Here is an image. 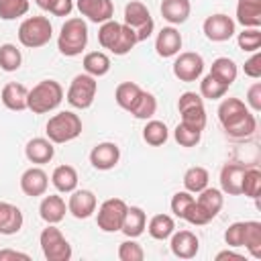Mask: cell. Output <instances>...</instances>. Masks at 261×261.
I'll return each mask as SVG.
<instances>
[{
  "instance_id": "d6986e66",
  "label": "cell",
  "mask_w": 261,
  "mask_h": 261,
  "mask_svg": "<svg viewBox=\"0 0 261 261\" xmlns=\"http://www.w3.org/2000/svg\"><path fill=\"white\" fill-rule=\"evenodd\" d=\"M47 186H49V177L41 167H29L20 175V190L24 196H31V198L43 196L47 192Z\"/></svg>"
},
{
  "instance_id": "484cf974",
  "label": "cell",
  "mask_w": 261,
  "mask_h": 261,
  "mask_svg": "<svg viewBox=\"0 0 261 261\" xmlns=\"http://www.w3.org/2000/svg\"><path fill=\"white\" fill-rule=\"evenodd\" d=\"M77 171L73 165H57L51 173V184L61 194H71L77 188Z\"/></svg>"
},
{
  "instance_id": "836d02e7",
  "label": "cell",
  "mask_w": 261,
  "mask_h": 261,
  "mask_svg": "<svg viewBox=\"0 0 261 261\" xmlns=\"http://www.w3.org/2000/svg\"><path fill=\"white\" fill-rule=\"evenodd\" d=\"M169 139V130L165 126V122L161 120H147V124L143 126V141L151 147H161L165 145Z\"/></svg>"
},
{
  "instance_id": "5b68a950",
  "label": "cell",
  "mask_w": 261,
  "mask_h": 261,
  "mask_svg": "<svg viewBox=\"0 0 261 261\" xmlns=\"http://www.w3.org/2000/svg\"><path fill=\"white\" fill-rule=\"evenodd\" d=\"M82 128H84L82 118L71 110H63V112L53 114L45 124L47 139L55 145H63V143L77 139L82 135Z\"/></svg>"
},
{
  "instance_id": "e0dca14e",
  "label": "cell",
  "mask_w": 261,
  "mask_h": 261,
  "mask_svg": "<svg viewBox=\"0 0 261 261\" xmlns=\"http://www.w3.org/2000/svg\"><path fill=\"white\" fill-rule=\"evenodd\" d=\"M243 163H226L220 169V192L228 196H241L243 188V175H245Z\"/></svg>"
},
{
  "instance_id": "f907efd6",
  "label": "cell",
  "mask_w": 261,
  "mask_h": 261,
  "mask_svg": "<svg viewBox=\"0 0 261 261\" xmlns=\"http://www.w3.org/2000/svg\"><path fill=\"white\" fill-rule=\"evenodd\" d=\"M194 104H204V98L196 92H184L177 100V110H184L188 106H194Z\"/></svg>"
},
{
  "instance_id": "8fae6325",
  "label": "cell",
  "mask_w": 261,
  "mask_h": 261,
  "mask_svg": "<svg viewBox=\"0 0 261 261\" xmlns=\"http://www.w3.org/2000/svg\"><path fill=\"white\" fill-rule=\"evenodd\" d=\"M202 71H204V59L200 53H196V51L177 53V57L173 61V75L179 82H196V80H200Z\"/></svg>"
},
{
  "instance_id": "c3c4849f",
  "label": "cell",
  "mask_w": 261,
  "mask_h": 261,
  "mask_svg": "<svg viewBox=\"0 0 261 261\" xmlns=\"http://www.w3.org/2000/svg\"><path fill=\"white\" fill-rule=\"evenodd\" d=\"M245 75L253 77V80H259L261 77V53L255 51L247 61H245Z\"/></svg>"
},
{
  "instance_id": "8992f818",
  "label": "cell",
  "mask_w": 261,
  "mask_h": 261,
  "mask_svg": "<svg viewBox=\"0 0 261 261\" xmlns=\"http://www.w3.org/2000/svg\"><path fill=\"white\" fill-rule=\"evenodd\" d=\"M53 37V27L47 16H29L18 27V41L22 47L39 49Z\"/></svg>"
},
{
  "instance_id": "44dd1931",
  "label": "cell",
  "mask_w": 261,
  "mask_h": 261,
  "mask_svg": "<svg viewBox=\"0 0 261 261\" xmlns=\"http://www.w3.org/2000/svg\"><path fill=\"white\" fill-rule=\"evenodd\" d=\"M65 212H67L65 200L61 196H57V194L45 196L41 200V204H39V214L47 224H59L65 218Z\"/></svg>"
},
{
  "instance_id": "7dc6e473",
  "label": "cell",
  "mask_w": 261,
  "mask_h": 261,
  "mask_svg": "<svg viewBox=\"0 0 261 261\" xmlns=\"http://www.w3.org/2000/svg\"><path fill=\"white\" fill-rule=\"evenodd\" d=\"M243 237H245V222H232L226 230H224V243L228 247H243Z\"/></svg>"
},
{
  "instance_id": "d4e9b609",
  "label": "cell",
  "mask_w": 261,
  "mask_h": 261,
  "mask_svg": "<svg viewBox=\"0 0 261 261\" xmlns=\"http://www.w3.org/2000/svg\"><path fill=\"white\" fill-rule=\"evenodd\" d=\"M237 22H241L245 29H259L261 27V0H239Z\"/></svg>"
},
{
  "instance_id": "7a4b0ae2",
  "label": "cell",
  "mask_w": 261,
  "mask_h": 261,
  "mask_svg": "<svg viewBox=\"0 0 261 261\" xmlns=\"http://www.w3.org/2000/svg\"><path fill=\"white\" fill-rule=\"evenodd\" d=\"M98 43L102 45V49H108L114 55H126L139 43V39L128 24L110 18L98 29Z\"/></svg>"
},
{
  "instance_id": "db71d44e",
  "label": "cell",
  "mask_w": 261,
  "mask_h": 261,
  "mask_svg": "<svg viewBox=\"0 0 261 261\" xmlns=\"http://www.w3.org/2000/svg\"><path fill=\"white\" fill-rule=\"evenodd\" d=\"M224 259H237V261H243V255H239V253H234V251H220V253H216V261H224Z\"/></svg>"
},
{
  "instance_id": "1f68e13d",
  "label": "cell",
  "mask_w": 261,
  "mask_h": 261,
  "mask_svg": "<svg viewBox=\"0 0 261 261\" xmlns=\"http://www.w3.org/2000/svg\"><path fill=\"white\" fill-rule=\"evenodd\" d=\"M196 202H198L210 216L216 218V214H218V212L222 210V206H224V196H222L220 190H216V188H208V186H206L202 192H198Z\"/></svg>"
},
{
  "instance_id": "83f0119b",
  "label": "cell",
  "mask_w": 261,
  "mask_h": 261,
  "mask_svg": "<svg viewBox=\"0 0 261 261\" xmlns=\"http://www.w3.org/2000/svg\"><path fill=\"white\" fill-rule=\"evenodd\" d=\"M84 71L90 73L92 77H102L110 71V57L104 51H90L84 55Z\"/></svg>"
},
{
  "instance_id": "60d3db41",
  "label": "cell",
  "mask_w": 261,
  "mask_h": 261,
  "mask_svg": "<svg viewBox=\"0 0 261 261\" xmlns=\"http://www.w3.org/2000/svg\"><path fill=\"white\" fill-rule=\"evenodd\" d=\"M29 0H0V18L14 20L29 12Z\"/></svg>"
},
{
  "instance_id": "9c48e42d",
  "label": "cell",
  "mask_w": 261,
  "mask_h": 261,
  "mask_svg": "<svg viewBox=\"0 0 261 261\" xmlns=\"http://www.w3.org/2000/svg\"><path fill=\"white\" fill-rule=\"evenodd\" d=\"M124 24H128L137 33L139 43L149 39L153 35V29H155V22H153L149 8L139 0H130L124 6Z\"/></svg>"
},
{
  "instance_id": "681fc988",
  "label": "cell",
  "mask_w": 261,
  "mask_h": 261,
  "mask_svg": "<svg viewBox=\"0 0 261 261\" xmlns=\"http://www.w3.org/2000/svg\"><path fill=\"white\" fill-rule=\"evenodd\" d=\"M247 106L253 112L261 110V82H255L249 90H247Z\"/></svg>"
},
{
  "instance_id": "f546056e",
  "label": "cell",
  "mask_w": 261,
  "mask_h": 261,
  "mask_svg": "<svg viewBox=\"0 0 261 261\" xmlns=\"http://www.w3.org/2000/svg\"><path fill=\"white\" fill-rule=\"evenodd\" d=\"M210 73H212L218 82H222L224 86H232L234 80H237V75H239V67H237V63H234L232 59H228V57H218V59L212 61Z\"/></svg>"
},
{
  "instance_id": "4316f807",
  "label": "cell",
  "mask_w": 261,
  "mask_h": 261,
  "mask_svg": "<svg viewBox=\"0 0 261 261\" xmlns=\"http://www.w3.org/2000/svg\"><path fill=\"white\" fill-rule=\"evenodd\" d=\"M190 12H192L190 0H163L161 2V16L171 24L186 22Z\"/></svg>"
},
{
  "instance_id": "ba28073f",
  "label": "cell",
  "mask_w": 261,
  "mask_h": 261,
  "mask_svg": "<svg viewBox=\"0 0 261 261\" xmlns=\"http://www.w3.org/2000/svg\"><path fill=\"white\" fill-rule=\"evenodd\" d=\"M96 92H98V82L96 77H92L90 73H77L69 88H67V102L69 106L77 108V110H86L94 104V98H96Z\"/></svg>"
},
{
  "instance_id": "ab89813d",
  "label": "cell",
  "mask_w": 261,
  "mask_h": 261,
  "mask_svg": "<svg viewBox=\"0 0 261 261\" xmlns=\"http://www.w3.org/2000/svg\"><path fill=\"white\" fill-rule=\"evenodd\" d=\"M22 63V55L16 49V45L12 43H4L0 45V67L4 71H16Z\"/></svg>"
},
{
  "instance_id": "f6af8a7d",
  "label": "cell",
  "mask_w": 261,
  "mask_h": 261,
  "mask_svg": "<svg viewBox=\"0 0 261 261\" xmlns=\"http://www.w3.org/2000/svg\"><path fill=\"white\" fill-rule=\"evenodd\" d=\"M184 220L190 222V224H194V226H204V224H208L210 220H214V216H210V214L196 202V198H194V202L190 204V208H188L186 214H184Z\"/></svg>"
},
{
  "instance_id": "cb8c5ba5",
  "label": "cell",
  "mask_w": 261,
  "mask_h": 261,
  "mask_svg": "<svg viewBox=\"0 0 261 261\" xmlns=\"http://www.w3.org/2000/svg\"><path fill=\"white\" fill-rule=\"evenodd\" d=\"M145 228H147L145 210L139 208V206H128L126 214H124V220H122V226H120V232H124L126 239H137L145 232Z\"/></svg>"
},
{
  "instance_id": "bcb514c9",
  "label": "cell",
  "mask_w": 261,
  "mask_h": 261,
  "mask_svg": "<svg viewBox=\"0 0 261 261\" xmlns=\"http://www.w3.org/2000/svg\"><path fill=\"white\" fill-rule=\"evenodd\" d=\"M194 202V196L188 192V190H184V192H177V194H173V198H171V212H173V216H177V218H184V214H186V210L190 208V204Z\"/></svg>"
},
{
  "instance_id": "9a60e30c",
  "label": "cell",
  "mask_w": 261,
  "mask_h": 261,
  "mask_svg": "<svg viewBox=\"0 0 261 261\" xmlns=\"http://www.w3.org/2000/svg\"><path fill=\"white\" fill-rule=\"evenodd\" d=\"M96 206H98V200L90 190H73L67 200V212L80 220L90 218L96 212Z\"/></svg>"
},
{
  "instance_id": "30bf717a",
  "label": "cell",
  "mask_w": 261,
  "mask_h": 261,
  "mask_svg": "<svg viewBox=\"0 0 261 261\" xmlns=\"http://www.w3.org/2000/svg\"><path fill=\"white\" fill-rule=\"evenodd\" d=\"M126 202L120 198H108L100 204L98 214H96V224L104 232H118L126 214Z\"/></svg>"
},
{
  "instance_id": "d590c367",
  "label": "cell",
  "mask_w": 261,
  "mask_h": 261,
  "mask_svg": "<svg viewBox=\"0 0 261 261\" xmlns=\"http://www.w3.org/2000/svg\"><path fill=\"white\" fill-rule=\"evenodd\" d=\"M155 112H157V98L151 92L143 90L141 96H139V100H137V104L133 106L130 114L135 118H139V120H149V118H153Z\"/></svg>"
},
{
  "instance_id": "e575fe53",
  "label": "cell",
  "mask_w": 261,
  "mask_h": 261,
  "mask_svg": "<svg viewBox=\"0 0 261 261\" xmlns=\"http://www.w3.org/2000/svg\"><path fill=\"white\" fill-rule=\"evenodd\" d=\"M208 179H210L208 169L206 167H200V165H194V167H190L184 173V188L190 194H198V192H202L208 186Z\"/></svg>"
},
{
  "instance_id": "4dcf8cb0",
  "label": "cell",
  "mask_w": 261,
  "mask_h": 261,
  "mask_svg": "<svg viewBox=\"0 0 261 261\" xmlns=\"http://www.w3.org/2000/svg\"><path fill=\"white\" fill-rule=\"evenodd\" d=\"M147 230H149V234H151L155 241H165V239H169L171 232L175 230V220H173V216H169V214H155V216L149 220Z\"/></svg>"
},
{
  "instance_id": "8d00e7d4",
  "label": "cell",
  "mask_w": 261,
  "mask_h": 261,
  "mask_svg": "<svg viewBox=\"0 0 261 261\" xmlns=\"http://www.w3.org/2000/svg\"><path fill=\"white\" fill-rule=\"evenodd\" d=\"M181 114V124L194 128V130H204L206 126V108L204 104H194V106H188L184 110H179Z\"/></svg>"
},
{
  "instance_id": "b9f144b4",
  "label": "cell",
  "mask_w": 261,
  "mask_h": 261,
  "mask_svg": "<svg viewBox=\"0 0 261 261\" xmlns=\"http://www.w3.org/2000/svg\"><path fill=\"white\" fill-rule=\"evenodd\" d=\"M237 43H239V49H243L247 53H255L261 47V31L259 29H245L243 33H239Z\"/></svg>"
},
{
  "instance_id": "f1b7e54d",
  "label": "cell",
  "mask_w": 261,
  "mask_h": 261,
  "mask_svg": "<svg viewBox=\"0 0 261 261\" xmlns=\"http://www.w3.org/2000/svg\"><path fill=\"white\" fill-rule=\"evenodd\" d=\"M141 92H143V88H141L139 84H135V82H122V84H118V86H116L114 100H116V104H118L122 110L130 112V110H133V106L137 104V100H139Z\"/></svg>"
},
{
  "instance_id": "7402d4cb",
  "label": "cell",
  "mask_w": 261,
  "mask_h": 261,
  "mask_svg": "<svg viewBox=\"0 0 261 261\" xmlns=\"http://www.w3.org/2000/svg\"><path fill=\"white\" fill-rule=\"evenodd\" d=\"M22 212L18 206L10 204V202H0V234H16L22 228Z\"/></svg>"
},
{
  "instance_id": "6da1fadb",
  "label": "cell",
  "mask_w": 261,
  "mask_h": 261,
  "mask_svg": "<svg viewBox=\"0 0 261 261\" xmlns=\"http://www.w3.org/2000/svg\"><path fill=\"white\" fill-rule=\"evenodd\" d=\"M218 120L232 139H247L255 133L257 120L249 106L239 98H224L218 106Z\"/></svg>"
},
{
  "instance_id": "7c38bea8",
  "label": "cell",
  "mask_w": 261,
  "mask_h": 261,
  "mask_svg": "<svg viewBox=\"0 0 261 261\" xmlns=\"http://www.w3.org/2000/svg\"><path fill=\"white\" fill-rule=\"evenodd\" d=\"M202 31H204L208 41L224 43V41H228L234 35V20L228 14H220V12L218 14H210L204 20Z\"/></svg>"
},
{
  "instance_id": "ac0fdd59",
  "label": "cell",
  "mask_w": 261,
  "mask_h": 261,
  "mask_svg": "<svg viewBox=\"0 0 261 261\" xmlns=\"http://www.w3.org/2000/svg\"><path fill=\"white\" fill-rule=\"evenodd\" d=\"M181 35L177 29L173 27H163L159 33H157V39H155V51L159 57L167 59V57H175L181 49Z\"/></svg>"
},
{
  "instance_id": "ee69618b",
  "label": "cell",
  "mask_w": 261,
  "mask_h": 261,
  "mask_svg": "<svg viewBox=\"0 0 261 261\" xmlns=\"http://www.w3.org/2000/svg\"><path fill=\"white\" fill-rule=\"evenodd\" d=\"M118 259L120 261H143L145 259V251L135 239H126L118 247Z\"/></svg>"
},
{
  "instance_id": "52a82bcc",
  "label": "cell",
  "mask_w": 261,
  "mask_h": 261,
  "mask_svg": "<svg viewBox=\"0 0 261 261\" xmlns=\"http://www.w3.org/2000/svg\"><path fill=\"white\" fill-rule=\"evenodd\" d=\"M39 245L47 261H69L71 259V245L63 237V232L55 224H47V228L39 234Z\"/></svg>"
},
{
  "instance_id": "d6a6232c",
  "label": "cell",
  "mask_w": 261,
  "mask_h": 261,
  "mask_svg": "<svg viewBox=\"0 0 261 261\" xmlns=\"http://www.w3.org/2000/svg\"><path fill=\"white\" fill-rule=\"evenodd\" d=\"M243 247L249 251L251 257H261V222L257 220H245V237Z\"/></svg>"
},
{
  "instance_id": "4fadbf2b",
  "label": "cell",
  "mask_w": 261,
  "mask_h": 261,
  "mask_svg": "<svg viewBox=\"0 0 261 261\" xmlns=\"http://www.w3.org/2000/svg\"><path fill=\"white\" fill-rule=\"evenodd\" d=\"M120 161V149L116 143H110V141H104V143H98L92 151H90V163L94 169H100V171H108L112 167H116Z\"/></svg>"
},
{
  "instance_id": "ffe728a7",
  "label": "cell",
  "mask_w": 261,
  "mask_h": 261,
  "mask_svg": "<svg viewBox=\"0 0 261 261\" xmlns=\"http://www.w3.org/2000/svg\"><path fill=\"white\" fill-rule=\"evenodd\" d=\"M24 155H27V159H29L31 163H35V165H45V163H49V161L53 159L55 147H53V143H51L49 139H45V137H35V139H31V141L27 143Z\"/></svg>"
},
{
  "instance_id": "f5cc1de1",
  "label": "cell",
  "mask_w": 261,
  "mask_h": 261,
  "mask_svg": "<svg viewBox=\"0 0 261 261\" xmlns=\"http://www.w3.org/2000/svg\"><path fill=\"white\" fill-rule=\"evenodd\" d=\"M8 259H22V261H29V255H27V253H20V251H14V249H2V251H0V261H8Z\"/></svg>"
},
{
  "instance_id": "f35d334b",
  "label": "cell",
  "mask_w": 261,
  "mask_h": 261,
  "mask_svg": "<svg viewBox=\"0 0 261 261\" xmlns=\"http://www.w3.org/2000/svg\"><path fill=\"white\" fill-rule=\"evenodd\" d=\"M241 194H245L247 198H253V200L259 198V194H261V171L257 167H247L245 169Z\"/></svg>"
},
{
  "instance_id": "5bb4252c",
  "label": "cell",
  "mask_w": 261,
  "mask_h": 261,
  "mask_svg": "<svg viewBox=\"0 0 261 261\" xmlns=\"http://www.w3.org/2000/svg\"><path fill=\"white\" fill-rule=\"evenodd\" d=\"M75 6L82 16H86L90 22H96V24H102L114 16L112 0H77Z\"/></svg>"
},
{
  "instance_id": "7bdbcfd3",
  "label": "cell",
  "mask_w": 261,
  "mask_h": 261,
  "mask_svg": "<svg viewBox=\"0 0 261 261\" xmlns=\"http://www.w3.org/2000/svg\"><path fill=\"white\" fill-rule=\"evenodd\" d=\"M173 139L181 147H196L200 143V139H202V133L200 130H194V128H190V126H186V124L179 122L173 128Z\"/></svg>"
},
{
  "instance_id": "603a6c76",
  "label": "cell",
  "mask_w": 261,
  "mask_h": 261,
  "mask_svg": "<svg viewBox=\"0 0 261 261\" xmlns=\"http://www.w3.org/2000/svg\"><path fill=\"white\" fill-rule=\"evenodd\" d=\"M27 96H29V90H27L22 84L8 82V84L2 88L0 100H2V104H4L8 110H12V112H22V110H27Z\"/></svg>"
},
{
  "instance_id": "816d5d0a",
  "label": "cell",
  "mask_w": 261,
  "mask_h": 261,
  "mask_svg": "<svg viewBox=\"0 0 261 261\" xmlns=\"http://www.w3.org/2000/svg\"><path fill=\"white\" fill-rule=\"evenodd\" d=\"M73 10V0H53L49 12L55 16H67Z\"/></svg>"
},
{
  "instance_id": "2e32d148",
  "label": "cell",
  "mask_w": 261,
  "mask_h": 261,
  "mask_svg": "<svg viewBox=\"0 0 261 261\" xmlns=\"http://www.w3.org/2000/svg\"><path fill=\"white\" fill-rule=\"evenodd\" d=\"M169 239V249L177 259H194L198 255L200 241L192 230H173Z\"/></svg>"
},
{
  "instance_id": "3957f363",
  "label": "cell",
  "mask_w": 261,
  "mask_h": 261,
  "mask_svg": "<svg viewBox=\"0 0 261 261\" xmlns=\"http://www.w3.org/2000/svg\"><path fill=\"white\" fill-rule=\"evenodd\" d=\"M88 45V24L82 16L67 18L61 24L59 37H57V49L65 57L82 55V51Z\"/></svg>"
},
{
  "instance_id": "74e56055",
  "label": "cell",
  "mask_w": 261,
  "mask_h": 261,
  "mask_svg": "<svg viewBox=\"0 0 261 261\" xmlns=\"http://www.w3.org/2000/svg\"><path fill=\"white\" fill-rule=\"evenodd\" d=\"M226 90H228V86H224L222 82H218L212 73L204 75L202 82H200V96L204 100H218V98H222L226 94Z\"/></svg>"
},
{
  "instance_id": "277c9868",
  "label": "cell",
  "mask_w": 261,
  "mask_h": 261,
  "mask_svg": "<svg viewBox=\"0 0 261 261\" xmlns=\"http://www.w3.org/2000/svg\"><path fill=\"white\" fill-rule=\"evenodd\" d=\"M63 100V88L55 80H43L29 90L27 108L33 114H47L55 110Z\"/></svg>"
},
{
  "instance_id": "11a10c76",
  "label": "cell",
  "mask_w": 261,
  "mask_h": 261,
  "mask_svg": "<svg viewBox=\"0 0 261 261\" xmlns=\"http://www.w3.org/2000/svg\"><path fill=\"white\" fill-rule=\"evenodd\" d=\"M35 4L41 8V10H45V12H49V8H51V4H53V0H35Z\"/></svg>"
}]
</instances>
